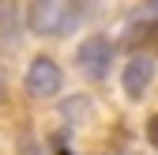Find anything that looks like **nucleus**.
Wrapping results in <instances>:
<instances>
[{
    "instance_id": "4",
    "label": "nucleus",
    "mask_w": 158,
    "mask_h": 155,
    "mask_svg": "<svg viewBox=\"0 0 158 155\" xmlns=\"http://www.w3.org/2000/svg\"><path fill=\"white\" fill-rule=\"evenodd\" d=\"M151 83H154V61L151 57H132L124 64V76H121V91L128 99H143Z\"/></svg>"
},
{
    "instance_id": "2",
    "label": "nucleus",
    "mask_w": 158,
    "mask_h": 155,
    "mask_svg": "<svg viewBox=\"0 0 158 155\" xmlns=\"http://www.w3.org/2000/svg\"><path fill=\"white\" fill-rule=\"evenodd\" d=\"M23 83H27L30 99H53V95H60V87H64V72H60L56 61H49V57H34L27 76H23Z\"/></svg>"
},
{
    "instance_id": "8",
    "label": "nucleus",
    "mask_w": 158,
    "mask_h": 155,
    "mask_svg": "<svg viewBox=\"0 0 158 155\" xmlns=\"http://www.w3.org/2000/svg\"><path fill=\"white\" fill-rule=\"evenodd\" d=\"M19 155H42V148L34 136H19Z\"/></svg>"
},
{
    "instance_id": "10",
    "label": "nucleus",
    "mask_w": 158,
    "mask_h": 155,
    "mask_svg": "<svg viewBox=\"0 0 158 155\" xmlns=\"http://www.w3.org/2000/svg\"><path fill=\"white\" fill-rule=\"evenodd\" d=\"M8 99V72H4V64H0V102Z\"/></svg>"
},
{
    "instance_id": "3",
    "label": "nucleus",
    "mask_w": 158,
    "mask_h": 155,
    "mask_svg": "<svg viewBox=\"0 0 158 155\" xmlns=\"http://www.w3.org/2000/svg\"><path fill=\"white\" fill-rule=\"evenodd\" d=\"M75 61H79V68H83L87 80H106V76H109V64H113V46H109V38H102V34L87 38V42L79 46Z\"/></svg>"
},
{
    "instance_id": "11",
    "label": "nucleus",
    "mask_w": 158,
    "mask_h": 155,
    "mask_svg": "<svg viewBox=\"0 0 158 155\" xmlns=\"http://www.w3.org/2000/svg\"><path fill=\"white\" fill-rule=\"evenodd\" d=\"M143 11H151V15L158 19V0H147V4H143Z\"/></svg>"
},
{
    "instance_id": "7",
    "label": "nucleus",
    "mask_w": 158,
    "mask_h": 155,
    "mask_svg": "<svg viewBox=\"0 0 158 155\" xmlns=\"http://www.w3.org/2000/svg\"><path fill=\"white\" fill-rule=\"evenodd\" d=\"M23 30V11L19 0H0V42H15Z\"/></svg>"
},
{
    "instance_id": "6",
    "label": "nucleus",
    "mask_w": 158,
    "mask_h": 155,
    "mask_svg": "<svg viewBox=\"0 0 158 155\" xmlns=\"http://www.w3.org/2000/svg\"><path fill=\"white\" fill-rule=\"evenodd\" d=\"M90 113H94V102L87 99V95H72V99H64V106H60V117H64V125H72V129L87 125Z\"/></svg>"
},
{
    "instance_id": "5",
    "label": "nucleus",
    "mask_w": 158,
    "mask_h": 155,
    "mask_svg": "<svg viewBox=\"0 0 158 155\" xmlns=\"http://www.w3.org/2000/svg\"><path fill=\"white\" fill-rule=\"evenodd\" d=\"M154 38H158V19H135V23H128L121 46L124 49H143V46L154 42Z\"/></svg>"
},
{
    "instance_id": "1",
    "label": "nucleus",
    "mask_w": 158,
    "mask_h": 155,
    "mask_svg": "<svg viewBox=\"0 0 158 155\" xmlns=\"http://www.w3.org/2000/svg\"><path fill=\"white\" fill-rule=\"evenodd\" d=\"M83 19V4L79 0H34L27 8V27L42 38H56L79 27Z\"/></svg>"
},
{
    "instance_id": "9",
    "label": "nucleus",
    "mask_w": 158,
    "mask_h": 155,
    "mask_svg": "<svg viewBox=\"0 0 158 155\" xmlns=\"http://www.w3.org/2000/svg\"><path fill=\"white\" fill-rule=\"evenodd\" d=\"M147 140H151V144L158 148V113H154V117L147 121Z\"/></svg>"
}]
</instances>
